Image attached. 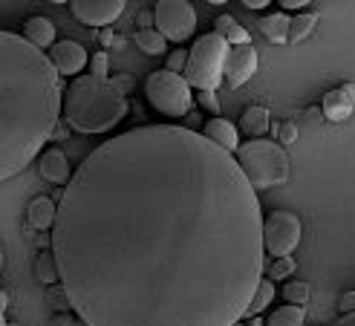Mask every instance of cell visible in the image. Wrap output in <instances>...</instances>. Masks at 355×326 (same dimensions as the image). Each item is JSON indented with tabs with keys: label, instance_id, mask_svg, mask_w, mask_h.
<instances>
[{
	"label": "cell",
	"instance_id": "obj_8",
	"mask_svg": "<svg viewBox=\"0 0 355 326\" xmlns=\"http://www.w3.org/2000/svg\"><path fill=\"white\" fill-rule=\"evenodd\" d=\"M300 243V220L292 211H272L263 220V248L272 257H289Z\"/></svg>",
	"mask_w": 355,
	"mask_h": 326
},
{
	"label": "cell",
	"instance_id": "obj_28",
	"mask_svg": "<svg viewBox=\"0 0 355 326\" xmlns=\"http://www.w3.org/2000/svg\"><path fill=\"white\" fill-rule=\"evenodd\" d=\"M90 76L96 78H107V52H96L93 61H90Z\"/></svg>",
	"mask_w": 355,
	"mask_h": 326
},
{
	"label": "cell",
	"instance_id": "obj_12",
	"mask_svg": "<svg viewBox=\"0 0 355 326\" xmlns=\"http://www.w3.org/2000/svg\"><path fill=\"white\" fill-rule=\"evenodd\" d=\"M202 136L211 141V144H217V148L223 151V153H237V148H240V133H237V128L228 119H211V121H205L202 124Z\"/></svg>",
	"mask_w": 355,
	"mask_h": 326
},
{
	"label": "cell",
	"instance_id": "obj_38",
	"mask_svg": "<svg viewBox=\"0 0 355 326\" xmlns=\"http://www.w3.org/2000/svg\"><path fill=\"white\" fill-rule=\"evenodd\" d=\"M243 6H248V9H263V6H269V0H245Z\"/></svg>",
	"mask_w": 355,
	"mask_h": 326
},
{
	"label": "cell",
	"instance_id": "obj_19",
	"mask_svg": "<svg viewBox=\"0 0 355 326\" xmlns=\"http://www.w3.org/2000/svg\"><path fill=\"white\" fill-rule=\"evenodd\" d=\"M275 300V283L266 277V280H260V286L254 289V295H252V300H248V309H245V315L248 318H257L266 306H269Z\"/></svg>",
	"mask_w": 355,
	"mask_h": 326
},
{
	"label": "cell",
	"instance_id": "obj_27",
	"mask_svg": "<svg viewBox=\"0 0 355 326\" xmlns=\"http://www.w3.org/2000/svg\"><path fill=\"white\" fill-rule=\"evenodd\" d=\"M46 303L52 306V309H69V298H67V292L61 289V283L46 289Z\"/></svg>",
	"mask_w": 355,
	"mask_h": 326
},
{
	"label": "cell",
	"instance_id": "obj_37",
	"mask_svg": "<svg viewBox=\"0 0 355 326\" xmlns=\"http://www.w3.org/2000/svg\"><path fill=\"white\" fill-rule=\"evenodd\" d=\"M280 6H286V9H292V12H295V9L309 6V3H306V0H280Z\"/></svg>",
	"mask_w": 355,
	"mask_h": 326
},
{
	"label": "cell",
	"instance_id": "obj_24",
	"mask_svg": "<svg viewBox=\"0 0 355 326\" xmlns=\"http://www.w3.org/2000/svg\"><path fill=\"white\" fill-rule=\"evenodd\" d=\"M309 283H300V280H295V283H286V289H283V300H286L289 306H306L309 303Z\"/></svg>",
	"mask_w": 355,
	"mask_h": 326
},
{
	"label": "cell",
	"instance_id": "obj_13",
	"mask_svg": "<svg viewBox=\"0 0 355 326\" xmlns=\"http://www.w3.org/2000/svg\"><path fill=\"white\" fill-rule=\"evenodd\" d=\"M321 110L329 121H347L355 113V87H338V89H329L324 96Z\"/></svg>",
	"mask_w": 355,
	"mask_h": 326
},
{
	"label": "cell",
	"instance_id": "obj_29",
	"mask_svg": "<svg viewBox=\"0 0 355 326\" xmlns=\"http://www.w3.org/2000/svg\"><path fill=\"white\" fill-rule=\"evenodd\" d=\"M225 44L228 46H243V44H252V38H248V32L243 26H234L232 32L225 35Z\"/></svg>",
	"mask_w": 355,
	"mask_h": 326
},
{
	"label": "cell",
	"instance_id": "obj_45",
	"mask_svg": "<svg viewBox=\"0 0 355 326\" xmlns=\"http://www.w3.org/2000/svg\"><path fill=\"white\" fill-rule=\"evenodd\" d=\"M234 326H243V323H234Z\"/></svg>",
	"mask_w": 355,
	"mask_h": 326
},
{
	"label": "cell",
	"instance_id": "obj_16",
	"mask_svg": "<svg viewBox=\"0 0 355 326\" xmlns=\"http://www.w3.org/2000/svg\"><path fill=\"white\" fill-rule=\"evenodd\" d=\"M26 220H29L32 228H38V231L52 228V223H55V203H52L49 196H35L26 205Z\"/></svg>",
	"mask_w": 355,
	"mask_h": 326
},
{
	"label": "cell",
	"instance_id": "obj_11",
	"mask_svg": "<svg viewBox=\"0 0 355 326\" xmlns=\"http://www.w3.org/2000/svg\"><path fill=\"white\" fill-rule=\"evenodd\" d=\"M49 64L55 67L58 76H78V72L87 67V49L76 41H58L49 46Z\"/></svg>",
	"mask_w": 355,
	"mask_h": 326
},
{
	"label": "cell",
	"instance_id": "obj_18",
	"mask_svg": "<svg viewBox=\"0 0 355 326\" xmlns=\"http://www.w3.org/2000/svg\"><path fill=\"white\" fill-rule=\"evenodd\" d=\"M240 130L248 133V136H263L266 130H269V110L266 107H248V110L243 113L240 119Z\"/></svg>",
	"mask_w": 355,
	"mask_h": 326
},
{
	"label": "cell",
	"instance_id": "obj_30",
	"mask_svg": "<svg viewBox=\"0 0 355 326\" xmlns=\"http://www.w3.org/2000/svg\"><path fill=\"white\" fill-rule=\"evenodd\" d=\"M237 24H234V17L232 15H220L217 21H214V35H220V38H225L228 32H232Z\"/></svg>",
	"mask_w": 355,
	"mask_h": 326
},
{
	"label": "cell",
	"instance_id": "obj_20",
	"mask_svg": "<svg viewBox=\"0 0 355 326\" xmlns=\"http://www.w3.org/2000/svg\"><path fill=\"white\" fill-rule=\"evenodd\" d=\"M136 44H139L141 52H148V55H165L168 52V41L156 29H139L136 32Z\"/></svg>",
	"mask_w": 355,
	"mask_h": 326
},
{
	"label": "cell",
	"instance_id": "obj_42",
	"mask_svg": "<svg viewBox=\"0 0 355 326\" xmlns=\"http://www.w3.org/2000/svg\"><path fill=\"white\" fill-rule=\"evenodd\" d=\"M248 326H263V320H257V318H254V320H252V323H248Z\"/></svg>",
	"mask_w": 355,
	"mask_h": 326
},
{
	"label": "cell",
	"instance_id": "obj_35",
	"mask_svg": "<svg viewBox=\"0 0 355 326\" xmlns=\"http://www.w3.org/2000/svg\"><path fill=\"white\" fill-rule=\"evenodd\" d=\"M341 309L344 312H355V292H347V295H341Z\"/></svg>",
	"mask_w": 355,
	"mask_h": 326
},
{
	"label": "cell",
	"instance_id": "obj_34",
	"mask_svg": "<svg viewBox=\"0 0 355 326\" xmlns=\"http://www.w3.org/2000/svg\"><path fill=\"white\" fill-rule=\"evenodd\" d=\"M136 24H139V29H150V26H153V12L141 9V12L136 15Z\"/></svg>",
	"mask_w": 355,
	"mask_h": 326
},
{
	"label": "cell",
	"instance_id": "obj_17",
	"mask_svg": "<svg viewBox=\"0 0 355 326\" xmlns=\"http://www.w3.org/2000/svg\"><path fill=\"white\" fill-rule=\"evenodd\" d=\"M260 32H263L272 44H286V41H289V17L283 15V12L266 15L263 24H260Z\"/></svg>",
	"mask_w": 355,
	"mask_h": 326
},
{
	"label": "cell",
	"instance_id": "obj_3",
	"mask_svg": "<svg viewBox=\"0 0 355 326\" xmlns=\"http://www.w3.org/2000/svg\"><path fill=\"white\" fill-rule=\"evenodd\" d=\"M61 113L78 133H107L128 116V96H121L110 78H96L87 72L64 87Z\"/></svg>",
	"mask_w": 355,
	"mask_h": 326
},
{
	"label": "cell",
	"instance_id": "obj_14",
	"mask_svg": "<svg viewBox=\"0 0 355 326\" xmlns=\"http://www.w3.org/2000/svg\"><path fill=\"white\" fill-rule=\"evenodd\" d=\"M38 168H41V176L46 179V182L67 185L69 179H73V168H69V162H67L64 151H58V148L44 151V156H41V162H38Z\"/></svg>",
	"mask_w": 355,
	"mask_h": 326
},
{
	"label": "cell",
	"instance_id": "obj_32",
	"mask_svg": "<svg viewBox=\"0 0 355 326\" xmlns=\"http://www.w3.org/2000/svg\"><path fill=\"white\" fill-rule=\"evenodd\" d=\"M197 101L205 107L208 113H214V119H217V110H220V101H217V93H200L197 96Z\"/></svg>",
	"mask_w": 355,
	"mask_h": 326
},
{
	"label": "cell",
	"instance_id": "obj_9",
	"mask_svg": "<svg viewBox=\"0 0 355 326\" xmlns=\"http://www.w3.org/2000/svg\"><path fill=\"white\" fill-rule=\"evenodd\" d=\"M69 9L87 26H107L124 12V0H76Z\"/></svg>",
	"mask_w": 355,
	"mask_h": 326
},
{
	"label": "cell",
	"instance_id": "obj_10",
	"mask_svg": "<svg viewBox=\"0 0 355 326\" xmlns=\"http://www.w3.org/2000/svg\"><path fill=\"white\" fill-rule=\"evenodd\" d=\"M257 72V49L252 44H243V46H228V55H225V67H223V76L228 78L232 87H243L248 78Z\"/></svg>",
	"mask_w": 355,
	"mask_h": 326
},
{
	"label": "cell",
	"instance_id": "obj_22",
	"mask_svg": "<svg viewBox=\"0 0 355 326\" xmlns=\"http://www.w3.org/2000/svg\"><path fill=\"white\" fill-rule=\"evenodd\" d=\"M35 271H38L41 283H46V286H55V283H58L55 257H52V251H49V248H44L41 255H38V263H35Z\"/></svg>",
	"mask_w": 355,
	"mask_h": 326
},
{
	"label": "cell",
	"instance_id": "obj_23",
	"mask_svg": "<svg viewBox=\"0 0 355 326\" xmlns=\"http://www.w3.org/2000/svg\"><path fill=\"white\" fill-rule=\"evenodd\" d=\"M315 21H318V17H315L312 12H309V15H297V17H292V21H289V41H292V44L304 41L306 35L315 29Z\"/></svg>",
	"mask_w": 355,
	"mask_h": 326
},
{
	"label": "cell",
	"instance_id": "obj_40",
	"mask_svg": "<svg viewBox=\"0 0 355 326\" xmlns=\"http://www.w3.org/2000/svg\"><path fill=\"white\" fill-rule=\"evenodd\" d=\"M335 326H355V312H347L338 323H335Z\"/></svg>",
	"mask_w": 355,
	"mask_h": 326
},
{
	"label": "cell",
	"instance_id": "obj_43",
	"mask_svg": "<svg viewBox=\"0 0 355 326\" xmlns=\"http://www.w3.org/2000/svg\"><path fill=\"white\" fill-rule=\"evenodd\" d=\"M0 268H3V248H0Z\"/></svg>",
	"mask_w": 355,
	"mask_h": 326
},
{
	"label": "cell",
	"instance_id": "obj_5",
	"mask_svg": "<svg viewBox=\"0 0 355 326\" xmlns=\"http://www.w3.org/2000/svg\"><path fill=\"white\" fill-rule=\"evenodd\" d=\"M228 55V44L220 35L208 32L193 41V49H188V64L182 78L188 87L200 89V93H214L223 84V67Z\"/></svg>",
	"mask_w": 355,
	"mask_h": 326
},
{
	"label": "cell",
	"instance_id": "obj_4",
	"mask_svg": "<svg viewBox=\"0 0 355 326\" xmlns=\"http://www.w3.org/2000/svg\"><path fill=\"white\" fill-rule=\"evenodd\" d=\"M237 168L245 176L252 191L275 188L289 179V156L277 141L269 139H252L237 148Z\"/></svg>",
	"mask_w": 355,
	"mask_h": 326
},
{
	"label": "cell",
	"instance_id": "obj_39",
	"mask_svg": "<svg viewBox=\"0 0 355 326\" xmlns=\"http://www.w3.org/2000/svg\"><path fill=\"white\" fill-rule=\"evenodd\" d=\"M188 121H191V130H197L200 124H202V116L200 113H188Z\"/></svg>",
	"mask_w": 355,
	"mask_h": 326
},
{
	"label": "cell",
	"instance_id": "obj_44",
	"mask_svg": "<svg viewBox=\"0 0 355 326\" xmlns=\"http://www.w3.org/2000/svg\"><path fill=\"white\" fill-rule=\"evenodd\" d=\"M9 326H21V323H9Z\"/></svg>",
	"mask_w": 355,
	"mask_h": 326
},
{
	"label": "cell",
	"instance_id": "obj_36",
	"mask_svg": "<svg viewBox=\"0 0 355 326\" xmlns=\"http://www.w3.org/2000/svg\"><path fill=\"white\" fill-rule=\"evenodd\" d=\"M0 326H9L6 323V292H0Z\"/></svg>",
	"mask_w": 355,
	"mask_h": 326
},
{
	"label": "cell",
	"instance_id": "obj_1",
	"mask_svg": "<svg viewBox=\"0 0 355 326\" xmlns=\"http://www.w3.org/2000/svg\"><path fill=\"white\" fill-rule=\"evenodd\" d=\"M49 251L84 326H234L263 280V211L200 130L145 124L87 153Z\"/></svg>",
	"mask_w": 355,
	"mask_h": 326
},
{
	"label": "cell",
	"instance_id": "obj_2",
	"mask_svg": "<svg viewBox=\"0 0 355 326\" xmlns=\"http://www.w3.org/2000/svg\"><path fill=\"white\" fill-rule=\"evenodd\" d=\"M64 84L41 49L0 29V182L17 176L55 133Z\"/></svg>",
	"mask_w": 355,
	"mask_h": 326
},
{
	"label": "cell",
	"instance_id": "obj_41",
	"mask_svg": "<svg viewBox=\"0 0 355 326\" xmlns=\"http://www.w3.org/2000/svg\"><path fill=\"white\" fill-rule=\"evenodd\" d=\"M55 326H73V320L69 318H55Z\"/></svg>",
	"mask_w": 355,
	"mask_h": 326
},
{
	"label": "cell",
	"instance_id": "obj_15",
	"mask_svg": "<svg viewBox=\"0 0 355 326\" xmlns=\"http://www.w3.org/2000/svg\"><path fill=\"white\" fill-rule=\"evenodd\" d=\"M24 41L44 52V49H49L52 44H55V26H52L49 17L35 15L24 24Z\"/></svg>",
	"mask_w": 355,
	"mask_h": 326
},
{
	"label": "cell",
	"instance_id": "obj_21",
	"mask_svg": "<svg viewBox=\"0 0 355 326\" xmlns=\"http://www.w3.org/2000/svg\"><path fill=\"white\" fill-rule=\"evenodd\" d=\"M306 312L304 306H280L269 315V326H304Z\"/></svg>",
	"mask_w": 355,
	"mask_h": 326
},
{
	"label": "cell",
	"instance_id": "obj_25",
	"mask_svg": "<svg viewBox=\"0 0 355 326\" xmlns=\"http://www.w3.org/2000/svg\"><path fill=\"white\" fill-rule=\"evenodd\" d=\"M295 268H297V263L292 260V257H277L275 263H272V268H269V280L275 283V280H286L289 275H295Z\"/></svg>",
	"mask_w": 355,
	"mask_h": 326
},
{
	"label": "cell",
	"instance_id": "obj_7",
	"mask_svg": "<svg viewBox=\"0 0 355 326\" xmlns=\"http://www.w3.org/2000/svg\"><path fill=\"white\" fill-rule=\"evenodd\" d=\"M153 26L165 41L182 44L197 29V12L185 0H159L153 12Z\"/></svg>",
	"mask_w": 355,
	"mask_h": 326
},
{
	"label": "cell",
	"instance_id": "obj_6",
	"mask_svg": "<svg viewBox=\"0 0 355 326\" xmlns=\"http://www.w3.org/2000/svg\"><path fill=\"white\" fill-rule=\"evenodd\" d=\"M145 98L156 113H162L168 119H182L191 113V87L185 84L182 76H173L168 69H156L145 81Z\"/></svg>",
	"mask_w": 355,
	"mask_h": 326
},
{
	"label": "cell",
	"instance_id": "obj_33",
	"mask_svg": "<svg viewBox=\"0 0 355 326\" xmlns=\"http://www.w3.org/2000/svg\"><path fill=\"white\" fill-rule=\"evenodd\" d=\"M295 139H297V128H295L292 121H286L280 128V141L277 144H295Z\"/></svg>",
	"mask_w": 355,
	"mask_h": 326
},
{
	"label": "cell",
	"instance_id": "obj_31",
	"mask_svg": "<svg viewBox=\"0 0 355 326\" xmlns=\"http://www.w3.org/2000/svg\"><path fill=\"white\" fill-rule=\"evenodd\" d=\"M110 81L116 84V89H119L121 96H128L130 89H133V84H136V81H133V76H130V72H119V76H116V78H110Z\"/></svg>",
	"mask_w": 355,
	"mask_h": 326
},
{
	"label": "cell",
	"instance_id": "obj_26",
	"mask_svg": "<svg viewBox=\"0 0 355 326\" xmlns=\"http://www.w3.org/2000/svg\"><path fill=\"white\" fill-rule=\"evenodd\" d=\"M185 64H188V49H173V52H168V61H165V69H168V72H173V76H182Z\"/></svg>",
	"mask_w": 355,
	"mask_h": 326
}]
</instances>
